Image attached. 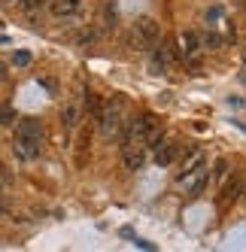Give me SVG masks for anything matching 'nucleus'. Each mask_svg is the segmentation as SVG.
I'll return each instance as SVG.
<instances>
[{
	"label": "nucleus",
	"mask_w": 246,
	"mask_h": 252,
	"mask_svg": "<svg viewBox=\"0 0 246 252\" xmlns=\"http://www.w3.org/2000/svg\"><path fill=\"white\" fill-rule=\"evenodd\" d=\"M97 128L100 134L113 140L116 134H122V128H125V103H122L119 97H110L100 103V113H97Z\"/></svg>",
	"instance_id": "1"
},
{
	"label": "nucleus",
	"mask_w": 246,
	"mask_h": 252,
	"mask_svg": "<svg viewBox=\"0 0 246 252\" xmlns=\"http://www.w3.org/2000/svg\"><path fill=\"white\" fill-rule=\"evenodd\" d=\"M161 40V28H158L155 19H137L128 31V46L137 52H152Z\"/></svg>",
	"instance_id": "2"
},
{
	"label": "nucleus",
	"mask_w": 246,
	"mask_h": 252,
	"mask_svg": "<svg viewBox=\"0 0 246 252\" xmlns=\"http://www.w3.org/2000/svg\"><path fill=\"white\" fill-rule=\"evenodd\" d=\"M180 58V49L173 40H158V46L152 49V70L155 73H164V70H170L173 64H177Z\"/></svg>",
	"instance_id": "3"
},
{
	"label": "nucleus",
	"mask_w": 246,
	"mask_h": 252,
	"mask_svg": "<svg viewBox=\"0 0 246 252\" xmlns=\"http://www.w3.org/2000/svg\"><path fill=\"white\" fill-rule=\"evenodd\" d=\"M219 191H222V194H219V204L228 207V204H234L237 197H243V191H246V179H243V176H228Z\"/></svg>",
	"instance_id": "4"
},
{
	"label": "nucleus",
	"mask_w": 246,
	"mask_h": 252,
	"mask_svg": "<svg viewBox=\"0 0 246 252\" xmlns=\"http://www.w3.org/2000/svg\"><path fill=\"white\" fill-rule=\"evenodd\" d=\"M204 164H207L204 152H201V149H188V152H185V158H183V164H180V173H177V179H180V183H185V179H188L191 173H198Z\"/></svg>",
	"instance_id": "5"
},
{
	"label": "nucleus",
	"mask_w": 246,
	"mask_h": 252,
	"mask_svg": "<svg viewBox=\"0 0 246 252\" xmlns=\"http://www.w3.org/2000/svg\"><path fill=\"white\" fill-rule=\"evenodd\" d=\"M40 140H28V137H15L12 140V152L19 161H37L40 158Z\"/></svg>",
	"instance_id": "6"
},
{
	"label": "nucleus",
	"mask_w": 246,
	"mask_h": 252,
	"mask_svg": "<svg viewBox=\"0 0 246 252\" xmlns=\"http://www.w3.org/2000/svg\"><path fill=\"white\" fill-rule=\"evenodd\" d=\"M61 125H64V131H79V125H82V103L76 100H70L61 106Z\"/></svg>",
	"instance_id": "7"
},
{
	"label": "nucleus",
	"mask_w": 246,
	"mask_h": 252,
	"mask_svg": "<svg viewBox=\"0 0 246 252\" xmlns=\"http://www.w3.org/2000/svg\"><path fill=\"white\" fill-rule=\"evenodd\" d=\"M122 164H125L131 173H137L146 164V149L143 146H122Z\"/></svg>",
	"instance_id": "8"
},
{
	"label": "nucleus",
	"mask_w": 246,
	"mask_h": 252,
	"mask_svg": "<svg viewBox=\"0 0 246 252\" xmlns=\"http://www.w3.org/2000/svg\"><path fill=\"white\" fill-rule=\"evenodd\" d=\"M79 6H82V0H49V12L55 19H73Z\"/></svg>",
	"instance_id": "9"
},
{
	"label": "nucleus",
	"mask_w": 246,
	"mask_h": 252,
	"mask_svg": "<svg viewBox=\"0 0 246 252\" xmlns=\"http://www.w3.org/2000/svg\"><path fill=\"white\" fill-rule=\"evenodd\" d=\"M207 183H210V170H207V167H201L198 173H191L183 186H185V194H188V197H201V194H204V189H207Z\"/></svg>",
	"instance_id": "10"
},
{
	"label": "nucleus",
	"mask_w": 246,
	"mask_h": 252,
	"mask_svg": "<svg viewBox=\"0 0 246 252\" xmlns=\"http://www.w3.org/2000/svg\"><path fill=\"white\" fill-rule=\"evenodd\" d=\"M177 155H180V143L164 140L161 146L155 149V164H158V167H170L173 161H177Z\"/></svg>",
	"instance_id": "11"
},
{
	"label": "nucleus",
	"mask_w": 246,
	"mask_h": 252,
	"mask_svg": "<svg viewBox=\"0 0 246 252\" xmlns=\"http://www.w3.org/2000/svg\"><path fill=\"white\" fill-rule=\"evenodd\" d=\"M177 49L183 52L185 58H195L198 52H201V37H198L195 31H183V33H180V46H177Z\"/></svg>",
	"instance_id": "12"
},
{
	"label": "nucleus",
	"mask_w": 246,
	"mask_h": 252,
	"mask_svg": "<svg viewBox=\"0 0 246 252\" xmlns=\"http://www.w3.org/2000/svg\"><path fill=\"white\" fill-rule=\"evenodd\" d=\"M15 137H28V140H43V122L40 119H22Z\"/></svg>",
	"instance_id": "13"
},
{
	"label": "nucleus",
	"mask_w": 246,
	"mask_h": 252,
	"mask_svg": "<svg viewBox=\"0 0 246 252\" xmlns=\"http://www.w3.org/2000/svg\"><path fill=\"white\" fill-rule=\"evenodd\" d=\"M97 40H100V28L97 25H85V28H79L73 33V43L76 46H94Z\"/></svg>",
	"instance_id": "14"
},
{
	"label": "nucleus",
	"mask_w": 246,
	"mask_h": 252,
	"mask_svg": "<svg viewBox=\"0 0 246 252\" xmlns=\"http://www.w3.org/2000/svg\"><path fill=\"white\" fill-rule=\"evenodd\" d=\"M89 146H92V125H79V143H76L79 164H85V158H89Z\"/></svg>",
	"instance_id": "15"
},
{
	"label": "nucleus",
	"mask_w": 246,
	"mask_h": 252,
	"mask_svg": "<svg viewBox=\"0 0 246 252\" xmlns=\"http://www.w3.org/2000/svg\"><path fill=\"white\" fill-rule=\"evenodd\" d=\"M15 119H19V116H15V110H12V106H9V103H0V128H6V125H12Z\"/></svg>",
	"instance_id": "16"
},
{
	"label": "nucleus",
	"mask_w": 246,
	"mask_h": 252,
	"mask_svg": "<svg viewBox=\"0 0 246 252\" xmlns=\"http://www.w3.org/2000/svg\"><path fill=\"white\" fill-rule=\"evenodd\" d=\"M19 3V9H25V12H37L40 6H49V0H15Z\"/></svg>",
	"instance_id": "17"
},
{
	"label": "nucleus",
	"mask_w": 246,
	"mask_h": 252,
	"mask_svg": "<svg viewBox=\"0 0 246 252\" xmlns=\"http://www.w3.org/2000/svg\"><path fill=\"white\" fill-rule=\"evenodd\" d=\"M103 19H107V28H116V22H119L116 3H107V9H103Z\"/></svg>",
	"instance_id": "18"
},
{
	"label": "nucleus",
	"mask_w": 246,
	"mask_h": 252,
	"mask_svg": "<svg viewBox=\"0 0 246 252\" xmlns=\"http://www.w3.org/2000/svg\"><path fill=\"white\" fill-rule=\"evenodd\" d=\"M9 183H12V173H9V167L3 164V161H0V191H3Z\"/></svg>",
	"instance_id": "19"
},
{
	"label": "nucleus",
	"mask_w": 246,
	"mask_h": 252,
	"mask_svg": "<svg viewBox=\"0 0 246 252\" xmlns=\"http://www.w3.org/2000/svg\"><path fill=\"white\" fill-rule=\"evenodd\" d=\"M12 64H15V67H28V64H31V52H15V55H12Z\"/></svg>",
	"instance_id": "20"
},
{
	"label": "nucleus",
	"mask_w": 246,
	"mask_h": 252,
	"mask_svg": "<svg viewBox=\"0 0 246 252\" xmlns=\"http://www.w3.org/2000/svg\"><path fill=\"white\" fill-rule=\"evenodd\" d=\"M3 216H9V201H6V194L0 191V219H3Z\"/></svg>",
	"instance_id": "21"
},
{
	"label": "nucleus",
	"mask_w": 246,
	"mask_h": 252,
	"mask_svg": "<svg viewBox=\"0 0 246 252\" xmlns=\"http://www.w3.org/2000/svg\"><path fill=\"white\" fill-rule=\"evenodd\" d=\"M225 173H228V164L225 161H216V179H225Z\"/></svg>",
	"instance_id": "22"
},
{
	"label": "nucleus",
	"mask_w": 246,
	"mask_h": 252,
	"mask_svg": "<svg viewBox=\"0 0 246 252\" xmlns=\"http://www.w3.org/2000/svg\"><path fill=\"white\" fill-rule=\"evenodd\" d=\"M3 79H9V70H6V64H3V61H0V82H3Z\"/></svg>",
	"instance_id": "23"
},
{
	"label": "nucleus",
	"mask_w": 246,
	"mask_h": 252,
	"mask_svg": "<svg viewBox=\"0 0 246 252\" xmlns=\"http://www.w3.org/2000/svg\"><path fill=\"white\" fill-rule=\"evenodd\" d=\"M243 197H246V191H243Z\"/></svg>",
	"instance_id": "24"
}]
</instances>
